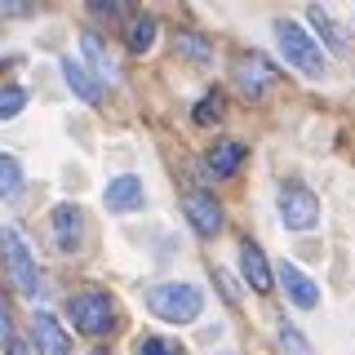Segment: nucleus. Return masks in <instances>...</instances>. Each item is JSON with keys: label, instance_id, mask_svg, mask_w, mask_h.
I'll return each instance as SVG.
<instances>
[{"label": "nucleus", "instance_id": "obj_1", "mask_svg": "<svg viewBox=\"0 0 355 355\" xmlns=\"http://www.w3.org/2000/svg\"><path fill=\"white\" fill-rule=\"evenodd\" d=\"M275 40H280V53L288 67H297L302 76H324V49L311 36L302 22L293 18H275Z\"/></svg>", "mask_w": 355, "mask_h": 355}, {"label": "nucleus", "instance_id": "obj_2", "mask_svg": "<svg viewBox=\"0 0 355 355\" xmlns=\"http://www.w3.org/2000/svg\"><path fill=\"white\" fill-rule=\"evenodd\" d=\"M0 262H5L9 280L22 297H36L40 293V271H36V258H31L27 240L18 236V227H0Z\"/></svg>", "mask_w": 355, "mask_h": 355}, {"label": "nucleus", "instance_id": "obj_3", "mask_svg": "<svg viewBox=\"0 0 355 355\" xmlns=\"http://www.w3.org/2000/svg\"><path fill=\"white\" fill-rule=\"evenodd\" d=\"M147 306L160 320H169V324H191L205 311V293L196 284H155L147 293Z\"/></svg>", "mask_w": 355, "mask_h": 355}, {"label": "nucleus", "instance_id": "obj_4", "mask_svg": "<svg viewBox=\"0 0 355 355\" xmlns=\"http://www.w3.org/2000/svg\"><path fill=\"white\" fill-rule=\"evenodd\" d=\"M67 315H71V324L89 333V338H103V333L116 329V302L103 293V288H85V293H76L71 302H67Z\"/></svg>", "mask_w": 355, "mask_h": 355}, {"label": "nucleus", "instance_id": "obj_5", "mask_svg": "<svg viewBox=\"0 0 355 355\" xmlns=\"http://www.w3.org/2000/svg\"><path fill=\"white\" fill-rule=\"evenodd\" d=\"M275 205H280V222H284L288 231H311V227L320 222V200H315V191H311V187H302V182L280 187Z\"/></svg>", "mask_w": 355, "mask_h": 355}, {"label": "nucleus", "instance_id": "obj_6", "mask_svg": "<svg viewBox=\"0 0 355 355\" xmlns=\"http://www.w3.org/2000/svg\"><path fill=\"white\" fill-rule=\"evenodd\" d=\"M236 85H240L249 98H262L266 89L275 85V67L266 62L262 53L249 49V53H240V58H236Z\"/></svg>", "mask_w": 355, "mask_h": 355}, {"label": "nucleus", "instance_id": "obj_7", "mask_svg": "<svg viewBox=\"0 0 355 355\" xmlns=\"http://www.w3.org/2000/svg\"><path fill=\"white\" fill-rule=\"evenodd\" d=\"M31 342H36V355H71V338L62 333V324L49 315V311H36L31 315Z\"/></svg>", "mask_w": 355, "mask_h": 355}, {"label": "nucleus", "instance_id": "obj_8", "mask_svg": "<svg viewBox=\"0 0 355 355\" xmlns=\"http://www.w3.org/2000/svg\"><path fill=\"white\" fill-rule=\"evenodd\" d=\"M49 227H53V240H58L62 253H76L80 249V236H85V214L76 205H58L49 214Z\"/></svg>", "mask_w": 355, "mask_h": 355}, {"label": "nucleus", "instance_id": "obj_9", "mask_svg": "<svg viewBox=\"0 0 355 355\" xmlns=\"http://www.w3.org/2000/svg\"><path fill=\"white\" fill-rule=\"evenodd\" d=\"M187 218H191L196 236H218L222 231V205L209 191H187Z\"/></svg>", "mask_w": 355, "mask_h": 355}, {"label": "nucleus", "instance_id": "obj_10", "mask_svg": "<svg viewBox=\"0 0 355 355\" xmlns=\"http://www.w3.org/2000/svg\"><path fill=\"white\" fill-rule=\"evenodd\" d=\"M280 284H284V293H288V302H293V306H302V311L320 306V288H315V280H311V275H302L293 262L280 266Z\"/></svg>", "mask_w": 355, "mask_h": 355}, {"label": "nucleus", "instance_id": "obj_11", "mask_svg": "<svg viewBox=\"0 0 355 355\" xmlns=\"http://www.w3.org/2000/svg\"><path fill=\"white\" fill-rule=\"evenodd\" d=\"M240 271H244V280H249V288H258V293H271V266H266V253L258 249L253 240H244L240 244Z\"/></svg>", "mask_w": 355, "mask_h": 355}, {"label": "nucleus", "instance_id": "obj_12", "mask_svg": "<svg viewBox=\"0 0 355 355\" xmlns=\"http://www.w3.org/2000/svg\"><path fill=\"white\" fill-rule=\"evenodd\" d=\"M107 209H116V214H129V209H142V200H147V191H142V178L133 173H120L116 182L107 187Z\"/></svg>", "mask_w": 355, "mask_h": 355}, {"label": "nucleus", "instance_id": "obj_13", "mask_svg": "<svg viewBox=\"0 0 355 355\" xmlns=\"http://www.w3.org/2000/svg\"><path fill=\"white\" fill-rule=\"evenodd\" d=\"M62 76H67V85H71V94H80L89 107H98V103H103V85L94 80V71H89L85 62L62 58Z\"/></svg>", "mask_w": 355, "mask_h": 355}, {"label": "nucleus", "instance_id": "obj_14", "mask_svg": "<svg viewBox=\"0 0 355 355\" xmlns=\"http://www.w3.org/2000/svg\"><path fill=\"white\" fill-rule=\"evenodd\" d=\"M306 18H311V27L320 31V40H324L333 53H347V31H342V22L333 18L324 5H311V9H306Z\"/></svg>", "mask_w": 355, "mask_h": 355}, {"label": "nucleus", "instance_id": "obj_15", "mask_svg": "<svg viewBox=\"0 0 355 355\" xmlns=\"http://www.w3.org/2000/svg\"><path fill=\"white\" fill-rule=\"evenodd\" d=\"M80 49H85V58L89 62H94V71H98V80H116V58H111V53H107V44H103V36H98V31H85V36H80Z\"/></svg>", "mask_w": 355, "mask_h": 355}, {"label": "nucleus", "instance_id": "obj_16", "mask_svg": "<svg viewBox=\"0 0 355 355\" xmlns=\"http://www.w3.org/2000/svg\"><path fill=\"white\" fill-rule=\"evenodd\" d=\"M240 160H244V147H240V142H218V147L209 151V173L231 178V173L240 169Z\"/></svg>", "mask_w": 355, "mask_h": 355}, {"label": "nucleus", "instance_id": "obj_17", "mask_svg": "<svg viewBox=\"0 0 355 355\" xmlns=\"http://www.w3.org/2000/svg\"><path fill=\"white\" fill-rule=\"evenodd\" d=\"M125 44H129L133 53H147L151 44H155V18H151V14H138V18H129Z\"/></svg>", "mask_w": 355, "mask_h": 355}, {"label": "nucleus", "instance_id": "obj_18", "mask_svg": "<svg viewBox=\"0 0 355 355\" xmlns=\"http://www.w3.org/2000/svg\"><path fill=\"white\" fill-rule=\"evenodd\" d=\"M0 196L5 200L22 196V164L14 160V155H5V151H0Z\"/></svg>", "mask_w": 355, "mask_h": 355}, {"label": "nucleus", "instance_id": "obj_19", "mask_svg": "<svg viewBox=\"0 0 355 355\" xmlns=\"http://www.w3.org/2000/svg\"><path fill=\"white\" fill-rule=\"evenodd\" d=\"M280 351L284 355H315V351H311V342L302 338V329L288 324V320H280Z\"/></svg>", "mask_w": 355, "mask_h": 355}, {"label": "nucleus", "instance_id": "obj_20", "mask_svg": "<svg viewBox=\"0 0 355 355\" xmlns=\"http://www.w3.org/2000/svg\"><path fill=\"white\" fill-rule=\"evenodd\" d=\"M178 53H182V58H191V62H209V40L205 36H196V31H182V36H178Z\"/></svg>", "mask_w": 355, "mask_h": 355}, {"label": "nucleus", "instance_id": "obj_21", "mask_svg": "<svg viewBox=\"0 0 355 355\" xmlns=\"http://www.w3.org/2000/svg\"><path fill=\"white\" fill-rule=\"evenodd\" d=\"M22 107H27V89H22V85H5V89H0V120H14Z\"/></svg>", "mask_w": 355, "mask_h": 355}, {"label": "nucleus", "instance_id": "obj_22", "mask_svg": "<svg viewBox=\"0 0 355 355\" xmlns=\"http://www.w3.org/2000/svg\"><path fill=\"white\" fill-rule=\"evenodd\" d=\"M222 107H227V103H222L218 89H214V94H205L196 103V125H218V120H222Z\"/></svg>", "mask_w": 355, "mask_h": 355}, {"label": "nucleus", "instance_id": "obj_23", "mask_svg": "<svg viewBox=\"0 0 355 355\" xmlns=\"http://www.w3.org/2000/svg\"><path fill=\"white\" fill-rule=\"evenodd\" d=\"M138 355H187V351H182V342H173V338H155V333H151V338H142V342H138Z\"/></svg>", "mask_w": 355, "mask_h": 355}, {"label": "nucleus", "instance_id": "obj_24", "mask_svg": "<svg viewBox=\"0 0 355 355\" xmlns=\"http://www.w3.org/2000/svg\"><path fill=\"white\" fill-rule=\"evenodd\" d=\"M89 9H94L98 18H120V14H125V5H120V0H94Z\"/></svg>", "mask_w": 355, "mask_h": 355}, {"label": "nucleus", "instance_id": "obj_25", "mask_svg": "<svg viewBox=\"0 0 355 355\" xmlns=\"http://www.w3.org/2000/svg\"><path fill=\"white\" fill-rule=\"evenodd\" d=\"M5 355H36V351H31V347H27V342H18V338H9V342H5Z\"/></svg>", "mask_w": 355, "mask_h": 355}, {"label": "nucleus", "instance_id": "obj_26", "mask_svg": "<svg viewBox=\"0 0 355 355\" xmlns=\"http://www.w3.org/2000/svg\"><path fill=\"white\" fill-rule=\"evenodd\" d=\"M94 355H107V351H94Z\"/></svg>", "mask_w": 355, "mask_h": 355}, {"label": "nucleus", "instance_id": "obj_27", "mask_svg": "<svg viewBox=\"0 0 355 355\" xmlns=\"http://www.w3.org/2000/svg\"><path fill=\"white\" fill-rule=\"evenodd\" d=\"M0 14H5V5H0Z\"/></svg>", "mask_w": 355, "mask_h": 355}, {"label": "nucleus", "instance_id": "obj_28", "mask_svg": "<svg viewBox=\"0 0 355 355\" xmlns=\"http://www.w3.org/2000/svg\"><path fill=\"white\" fill-rule=\"evenodd\" d=\"M227 355H231V351H227Z\"/></svg>", "mask_w": 355, "mask_h": 355}]
</instances>
